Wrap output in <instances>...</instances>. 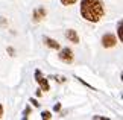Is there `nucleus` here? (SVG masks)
I'll return each mask as SVG.
<instances>
[{
  "mask_svg": "<svg viewBox=\"0 0 123 120\" xmlns=\"http://www.w3.org/2000/svg\"><path fill=\"white\" fill-rule=\"evenodd\" d=\"M31 103H32V105H34V107H37V108H38V107H40V103H38V102H37V100H35V99H31Z\"/></svg>",
  "mask_w": 123,
  "mask_h": 120,
  "instance_id": "nucleus-15",
  "label": "nucleus"
},
{
  "mask_svg": "<svg viewBox=\"0 0 123 120\" xmlns=\"http://www.w3.org/2000/svg\"><path fill=\"white\" fill-rule=\"evenodd\" d=\"M29 113H31V108H29V107H26L25 113H23V114H25V116H23V119H27V117H29Z\"/></svg>",
  "mask_w": 123,
  "mask_h": 120,
  "instance_id": "nucleus-12",
  "label": "nucleus"
},
{
  "mask_svg": "<svg viewBox=\"0 0 123 120\" xmlns=\"http://www.w3.org/2000/svg\"><path fill=\"white\" fill-rule=\"evenodd\" d=\"M53 109H55V111H61V103H55Z\"/></svg>",
  "mask_w": 123,
  "mask_h": 120,
  "instance_id": "nucleus-16",
  "label": "nucleus"
},
{
  "mask_svg": "<svg viewBox=\"0 0 123 120\" xmlns=\"http://www.w3.org/2000/svg\"><path fill=\"white\" fill-rule=\"evenodd\" d=\"M43 43H44V46H47L49 49H53V50H59L61 49V44L56 40H53V38L50 37H44L43 38Z\"/></svg>",
  "mask_w": 123,
  "mask_h": 120,
  "instance_id": "nucleus-6",
  "label": "nucleus"
},
{
  "mask_svg": "<svg viewBox=\"0 0 123 120\" xmlns=\"http://www.w3.org/2000/svg\"><path fill=\"white\" fill-rule=\"evenodd\" d=\"M34 76H35V81H37V84H38V87H40L43 91H44V93H47V91L50 90V84H49V79H47L46 76H43L41 70H38V69L35 70Z\"/></svg>",
  "mask_w": 123,
  "mask_h": 120,
  "instance_id": "nucleus-2",
  "label": "nucleus"
},
{
  "mask_svg": "<svg viewBox=\"0 0 123 120\" xmlns=\"http://www.w3.org/2000/svg\"><path fill=\"white\" fill-rule=\"evenodd\" d=\"M35 96H37V97H41V96H43V90H41L40 87H38V90L35 91Z\"/></svg>",
  "mask_w": 123,
  "mask_h": 120,
  "instance_id": "nucleus-14",
  "label": "nucleus"
},
{
  "mask_svg": "<svg viewBox=\"0 0 123 120\" xmlns=\"http://www.w3.org/2000/svg\"><path fill=\"white\" fill-rule=\"evenodd\" d=\"M59 2L62 3L64 6H72V5H74V3L78 2V0H59Z\"/></svg>",
  "mask_w": 123,
  "mask_h": 120,
  "instance_id": "nucleus-9",
  "label": "nucleus"
},
{
  "mask_svg": "<svg viewBox=\"0 0 123 120\" xmlns=\"http://www.w3.org/2000/svg\"><path fill=\"white\" fill-rule=\"evenodd\" d=\"M81 17L90 23H99L105 17V5L102 0H81Z\"/></svg>",
  "mask_w": 123,
  "mask_h": 120,
  "instance_id": "nucleus-1",
  "label": "nucleus"
},
{
  "mask_svg": "<svg viewBox=\"0 0 123 120\" xmlns=\"http://www.w3.org/2000/svg\"><path fill=\"white\" fill-rule=\"evenodd\" d=\"M55 81H58L59 84H62V82H65V78L64 76H55Z\"/></svg>",
  "mask_w": 123,
  "mask_h": 120,
  "instance_id": "nucleus-11",
  "label": "nucleus"
},
{
  "mask_svg": "<svg viewBox=\"0 0 123 120\" xmlns=\"http://www.w3.org/2000/svg\"><path fill=\"white\" fill-rule=\"evenodd\" d=\"M117 35H119V41H123V35H122V20H119L117 23Z\"/></svg>",
  "mask_w": 123,
  "mask_h": 120,
  "instance_id": "nucleus-8",
  "label": "nucleus"
},
{
  "mask_svg": "<svg viewBox=\"0 0 123 120\" xmlns=\"http://www.w3.org/2000/svg\"><path fill=\"white\" fill-rule=\"evenodd\" d=\"M65 38H67L70 43H73V44H79V35H78V32L74 29H67L65 31Z\"/></svg>",
  "mask_w": 123,
  "mask_h": 120,
  "instance_id": "nucleus-7",
  "label": "nucleus"
},
{
  "mask_svg": "<svg viewBox=\"0 0 123 120\" xmlns=\"http://www.w3.org/2000/svg\"><path fill=\"white\" fill-rule=\"evenodd\" d=\"M46 15H47L46 8L38 6V8L34 9V12H32V21H34V23H40V21H43L46 18Z\"/></svg>",
  "mask_w": 123,
  "mask_h": 120,
  "instance_id": "nucleus-5",
  "label": "nucleus"
},
{
  "mask_svg": "<svg viewBox=\"0 0 123 120\" xmlns=\"http://www.w3.org/2000/svg\"><path fill=\"white\" fill-rule=\"evenodd\" d=\"M3 113H5V109H3V105L0 103V119L3 117Z\"/></svg>",
  "mask_w": 123,
  "mask_h": 120,
  "instance_id": "nucleus-17",
  "label": "nucleus"
},
{
  "mask_svg": "<svg viewBox=\"0 0 123 120\" xmlns=\"http://www.w3.org/2000/svg\"><path fill=\"white\" fill-rule=\"evenodd\" d=\"M58 58H59V61H62L64 64H72V62L74 61L73 50H72V49H68V47H62V49H59Z\"/></svg>",
  "mask_w": 123,
  "mask_h": 120,
  "instance_id": "nucleus-3",
  "label": "nucleus"
},
{
  "mask_svg": "<svg viewBox=\"0 0 123 120\" xmlns=\"http://www.w3.org/2000/svg\"><path fill=\"white\" fill-rule=\"evenodd\" d=\"M41 119L50 120V119H52V113H50V111H43V113H41Z\"/></svg>",
  "mask_w": 123,
  "mask_h": 120,
  "instance_id": "nucleus-10",
  "label": "nucleus"
},
{
  "mask_svg": "<svg viewBox=\"0 0 123 120\" xmlns=\"http://www.w3.org/2000/svg\"><path fill=\"white\" fill-rule=\"evenodd\" d=\"M117 44V38L114 33H105V35L102 37V46L105 47V49H111V47H114Z\"/></svg>",
  "mask_w": 123,
  "mask_h": 120,
  "instance_id": "nucleus-4",
  "label": "nucleus"
},
{
  "mask_svg": "<svg viewBox=\"0 0 123 120\" xmlns=\"http://www.w3.org/2000/svg\"><path fill=\"white\" fill-rule=\"evenodd\" d=\"M6 50H8V53L11 55V56H15V50H14V47H8Z\"/></svg>",
  "mask_w": 123,
  "mask_h": 120,
  "instance_id": "nucleus-13",
  "label": "nucleus"
}]
</instances>
